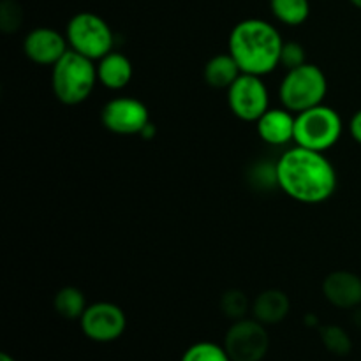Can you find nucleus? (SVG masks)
I'll return each mask as SVG.
<instances>
[{
	"label": "nucleus",
	"instance_id": "nucleus-24",
	"mask_svg": "<svg viewBox=\"0 0 361 361\" xmlns=\"http://www.w3.org/2000/svg\"><path fill=\"white\" fill-rule=\"evenodd\" d=\"M349 133H351L353 140L361 145V109H358L349 120Z\"/></svg>",
	"mask_w": 361,
	"mask_h": 361
},
{
	"label": "nucleus",
	"instance_id": "nucleus-25",
	"mask_svg": "<svg viewBox=\"0 0 361 361\" xmlns=\"http://www.w3.org/2000/svg\"><path fill=\"white\" fill-rule=\"evenodd\" d=\"M0 361H16V360L11 358L9 355H6V353H4V355H0Z\"/></svg>",
	"mask_w": 361,
	"mask_h": 361
},
{
	"label": "nucleus",
	"instance_id": "nucleus-5",
	"mask_svg": "<svg viewBox=\"0 0 361 361\" xmlns=\"http://www.w3.org/2000/svg\"><path fill=\"white\" fill-rule=\"evenodd\" d=\"M344 123L337 109L326 104L298 113L295 120V143L316 152H326L341 140Z\"/></svg>",
	"mask_w": 361,
	"mask_h": 361
},
{
	"label": "nucleus",
	"instance_id": "nucleus-20",
	"mask_svg": "<svg viewBox=\"0 0 361 361\" xmlns=\"http://www.w3.org/2000/svg\"><path fill=\"white\" fill-rule=\"evenodd\" d=\"M180 361H231L224 345L214 342H196L182 355Z\"/></svg>",
	"mask_w": 361,
	"mask_h": 361
},
{
	"label": "nucleus",
	"instance_id": "nucleus-16",
	"mask_svg": "<svg viewBox=\"0 0 361 361\" xmlns=\"http://www.w3.org/2000/svg\"><path fill=\"white\" fill-rule=\"evenodd\" d=\"M240 74H242V69L229 51L212 56L203 71V78L208 87L217 88V90H224V88L228 90L238 80Z\"/></svg>",
	"mask_w": 361,
	"mask_h": 361
},
{
	"label": "nucleus",
	"instance_id": "nucleus-3",
	"mask_svg": "<svg viewBox=\"0 0 361 361\" xmlns=\"http://www.w3.org/2000/svg\"><path fill=\"white\" fill-rule=\"evenodd\" d=\"M97 81V66H94V60L73 49L51 67V90L66 106H78L87 101Z\"/></svg>",
	"mask_w": 361,
	"mask_h": 361
},
{
	"label": "nucleus",
	"instance_id": "nucleus-11",
	"mask_svg": "<svg viewBox=\"0 0 361 361\" xmlns=\"http://www.w3.org/2000/svg\"><path fill=\"white\" fill-rule=\"evenodd\" d=\"M69 49L66 35L49 27L34 28L23 39L25 56L39 66L53 67Z\"/></svg>",
	"mask_w": 361,
	"mask_h": 361
},
{
	"label": "nucleus",
	"instance_id": "nucleus-18",
	"mask_svg": "<svg viewBox=\"0 0 361 361\" xmlns=\"http://www.w3.org/2000/svg\"><path fill=\"white\" fill-rule=\"evenodd\" d=\"M271 14L288 27H298L310 16L309 0H270Z\"/></svg>",
	"mask_w": 361,
	"mask_h": 361
},
{
	"label": "nucleus",
	"instance_id": "nucleus-13",
	"mask_svg": "<svg viewBox=\"0 0 361 361\" xmlns=\"http://www.w3.org/2000/svg\"><path fill=\"white\" fill-rule=\"evenodd\" d=\"M296 115L286 108H270L256 122L257 136L270 147H286L295 141Z\"/></svg>",
	"mask_w": 361,
	"mask_h": 361
},
{
	"label": "nucleus",
	"instance_id": "nucleus-4",
	"mask_svg": "<svg viewBox=\"0 0 361 361\" xmlns=\"http://www.w3.org/2000/svg\"><path fill=\"white\" fill-rule=\"evenodd\" d=\"M328 94L326 74L316 63H303L296 69L286 71L284 80L279 87V99L282 108L295 115L323 104Z\"/></svg>",
	"mask_w": 361,
	"mask_h": 361
},
{
	"label": "nucleus",
	"instance_id": "nucleus-2",
	"mask_svg": "<svg viewBox=\"0 0 361 361\" xmlns=\"http://www.w3.org/2000/svg\"><path fill=\"white\" fill-rule=\"evenodd\" d=\"M282 46V35L274 25L259 18H249L233 27L228 51L236 60L242 73L263 78L281 66Z\"/></svg>",
	"mask_w": 361,
	"mask_h": 361
},
{
	"label": "nucleus",
	"instance_id": "nucleus-9",
	"mask_svg": "<svg viewBox=\"0 0 361 361\" xmlns=\"http://www.w3.org/2000/svg\"><path fill=\"white\" fill-rule=\"evenodd\" d=\"M101 122L109 133L118 136H134L143 133L150 123V113L145 102L134 97H115L104 104Z\"/></svg>",
	"mask_w": 361,
	"mask_h": 361
},
{
	"label": "nucleus",
	"instance_id": "nucleus-14",
	"mask_svg": "<svg viewBox=\"0 0 361 361\" xmlns=\"http://www.w3.org/2000/svg\"><path fill=\"white\" fill-rule=\"evenodd\" d=\"M133 62L120 51H109L99 60L97 78L99 83L108 90H122L133 80Z\"/></svg>",
	"mask_w": 361,
	"mask_h": 361
},
{
	"label": "nucleus",
	"instance_id": "nucleus-15",
	"mask_svg": "<svg viewBox=\"0 0 361 361\" xmlns=\"http://www.w3.org/2000/svg\"><path fill=\"white\" fill-rule=\"evenodd\" d=\"M291 310L289 296L281 289H267L254 298L252 314L254 319L263 323L264 326L279 324L288 317Z\"/></svg>",
	"mask_w": 361,
	"mask_h": 361
},
{
	"label": "nucleus",
	"instance_id": "nucleus-7",
	"mask_svg": "<svg viewBox=\"0 0 361 361\" xmlns=\"http://www.w3.org/2000/svg\"><path fill=\"white\" fill-rule=\"evenodd\" d=\"M224 349L231 361H261L270 349L267 326L257 319H238L229 326Z\"/></svg>",
	"mask_w": 361,
	"mask_h": 361
},
{
	"label": "nucleus",
	"instance_id": "nucleus-10",
	"mask_svg": "<svg viewBox=\"0 0 361 361\" xmlns=\"http://www.w3.org/2000/svg\"><path fill=\"white\" fill-rule=\"evenodd\" d=\"M81 331L94 342H113L123 335L127 328L126 312L111 302H97L87 307L80 319Z\"/></svg>",
	"mask_w": 361,
	"mask_h": 361
},
{
	"label": "nucleus",
	"instance_id": "nucleus-6",
	"mask_svg": "<svg viewBox=\"0 0 361 361\" xmlns=\"http://www.w3.org/2000/svg\"><path fill=\"white\" fill-rule=\"evenodd\" d=\"M66 37L69 48L90 60H101L113 51L115 34L104 18L95 13L74 14L66 28Z\"/></svg>",
	"mask_w": 361,
	"mask_h": 361
},
{
	"label": "nucleus",
	"instance_id": "nucleus-1",
	"mask_svg": "<svg viewBox=\"0 0 361 361\" xmlns=\"http://www.w3.org/2000/svg\"><path fill=\"white\" fill-rule=\"evenodd\" d=\"M277 185L291 200L303 204H319L337 190V171L324 152L296 145L275 162Z\"/></svg>",
	"mask_w": 361,
	"mask_h": 361
},
{
	"label": "nucleus",
	"instance_id": "nucleus-12",
	"mask_svg": "<svg viewBox=\"0 0 361 361\" xmlns=\"http://www.w3.org/2000/svg\"><path fill=\"white\" fill-rule=\"evenodd\" d=\"M323 295L337 309H356L361 305V277L348 270L331 271L323 282Z\"/></svg>",
	"mask_w": 361,
	"mask_h": 361
},
{
	"label": "nucleus",
	"instance_id": "nucleus-21",
	"mask_svg": "<svg viewBox=\"0 0 361 361\" xmlns=\"http://www.w3.org/2000/svg\"><path fill=\"white\" fill-rule=\"evenodd\" d=\"M249 298L240 289H229L221 296V312L231 321L243 319L249 312Z\"/></svg>",
	"mask_w": 361,
	"mask_h": 361
},
{
	"label": "nucleus",
	"instance_id": "nucleus-19",
	"mask_svg": "<svg viewBox=\"0 0 361 361\" xmlns=\"http://www.w3.org/2000/svg\"><path fill=\"white\" fill-rule=\"evenodd\" d=\"M319 334L324 348H326L331 355L348 356L349 353H351L353 342L344 328L335 326V324H328V326L321 328Z\"/></svg>",
	"mask_w": 361,
	"mask_h": 361
},
{
	"label": "nucleus",
	"instance_id": "nucleus-23",
	"mask_svg": "<svg viewBox=\"0 0 361 361\" xmlns=\"http://www.w3.org/2000/svg\"><path fill=\"white\" fill-rule=\"evenodd\" d=\"M303 63H307L305 48L296 41L284 42V46H282V53H281V66L284 67L286 71H291V69H296V67L303 66Z\"/></svg>",
	"mask_w": 361,
	"mask_h": 361
},
{
	"label": "nucleus",
	"instance_id": "nucleus-22",
	"mask_svg": "<svg viewBox=\"0 0 361 361\" xmlns=\"http://www.w3.org/2000/svg\"><path fill=\"white\" fill-rule=\"evenodd\" d=\"M23 23V9L16 0H2L0 4V28L6 34L20 30Z\"/></svg>",
	"mask_w": 361,
	"mask_h": 361
},
{
	"label": "nucleus",
	"instance_id": "nucleus-8",
	"mask_svg": "<svg viewBox=\"0 0 361 361\" xmlns=\"http://www.w3.org/2000/svg\"><path fill=\"white\" fill-rule=\"evenodd\" d=\"M228 104L238 120L257 122L270 109V94L261 76L242 73L228 88Z\"/></svg>",
	"mask_w": 361,
	"mask_h": 361
},
{
	"label": "nucleus",
	"instance_id": "nucleus-26",
	"mask_svg": "<svg viewBox=\"0 0 361 361\" xmlns=\"http://www.w3.org/2000/svg\"><path fill=\"white\" fill-rule=\"evenodd\" d=\"M349 2H351L355 7H358V9H361V0H349Z\"/></svg>",
	"mask_w": 361,
	"mask_h": 361
},
{
	"label": "nucleus",
	"instance_id": "nucleus-17",
	"mask_svg": "<svg viewBox=\"0 0 361 361\" xmlns=\"http://www.w3.org/2000/svg\"><path fill=\"white\" fill-rule=\"evenodd\" d=\"M53 307H55L56 314L63 319H81L83 312L87 310V298H85L83 291L74 286H67L62 288L53 298Z\"/></svg>",
	"mask_w": 361,
	"mask_h": 361
}]
</instances>
